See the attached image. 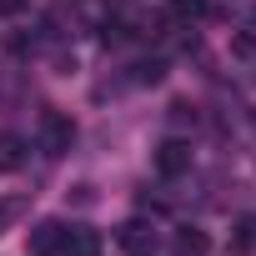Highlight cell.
Wrapping results in <instances>:
<instances>
[{"instance_id": "6da1fadb", "label": "cell", "mask_w": 256, "mask_h": 256, "mask_svg": "<svg viewBox=\"0 0 256 256\" xmlns=\"http://www.w3.org/2000/svg\"><path fill=\"white\" fill-rule=\"evenodd\" d=\"M36 141H40L46 156H66V151L76 146V120L60 116V110H46V116H40V136H36Z\"/></svg>"}, {"instance_id": "7a4b0ae2", "label": "cell", "mask_w": 256, "mask_h": 256, "mask_svg": "<svg viewBox=\"0 0 256 256\" xmlns=\"http://www.w3.org/2000/svg\"><path fill=\"white\" fill-rule=\"evenodd\" d=\"M116 241H120L126 256H156V251H161V231H156L151 221H126V226L116 231Z\"/></svg>"}, {"instance_id": "3957f363", "label": "cell", "mask_w": 256, "mask_h": 256, "mask_svg": "<svg viewBox=\"0 0 256 256\" xmlns=\"http://www.w3.org/2000/svg\"><path fill=\"white\" fill-rule=\"evenodd\" d=\"M156 171H161V176H186V171H191V141L166 136V141L156 146Z\"/></svg>"}, {"instance_id": "277c9868", "label": "cell", "mask_w": 256, "mask_h": 256, "mask_svg": "<svg viewBox=\"0 0 256 256\" xmlns=\"http://www.w3.org/2000/svg\"><path fill=\"white\" fill-rule=\"evenodd\" d=\"M60 246H66V221H40L30 231V251L36 256H60Z\"/></svg>"}, {"instance_id": "5b68a950", "label": "cell", "mask_w": 256, "mask_h": 256, "mask_svg": "<svg viewBox=\"0 0 256 256\" xmlns=\"http://www.w3.org/2000/svg\"><path fill=\"white\" fill-rule=\"evenodd\" d=\"M60 256H100V236L90 226H66V246Z\"/></svg>"}, {"instance_id": "8992f818", "label": "cell", "mask_w": 256, "mask_h": 256, "mask_svg": "<svg viewBox=\"0 0 256 256\" xmlns=\"http://www.w3.org/2000/svg\"><path fill=\"white\" fill-rule=\"evenodd\" d=\"M26 166V141L16 131H0V171H20Z\"/></svg>"}, {"instance_id": "52a82bcc", "label": "cell", "mask_w": 256, "mask_h": 256, "mask_svg": "<svg viewBox=\"0 0 256 256\" xmlns=\"http://www.w3.org/2000/svg\"><path fill=\"white\" fill-rule=\"evenodd\" d=\"M131 80H136V86H161V80H166V60H161V56L136 60V66H131Z\"/></svg>"}, {"instance_id": "ba28073f", "label": "cell", "mask_w": 256, "mask_h": 256, "mask_svg": "<svg viewBox=\"0 0 256 256\" xmlns=\"http://www.w3.org/2000/svg\"><path fill=\"white\" fill-rule=\"evenodd\" d=\"M206 251H211V236H206V231L186 226V231L176 236V256H206Z\"/></svg>"}, {"instance_id": "9c48e42d", "label": "cell", "mask_w": 256, "mask_h": 256, "mask_svg": "<svg viewBox=\"0 0 256 256\" xmlns=\"http://www.w3.org/2000/svg\"><path fill=\"white\" fill-rule=\"evenodd\" d=\"M231 56H236V60H256V26L231 30Z\"/></svg>"}, {"instance_id": "30bf717a", "label": "cell", "mask_w": 256, "mask_h": 256, "mask_svg": "<svg viewBox=\"0 0 256 256\" xmlns=\"http://www.w3.org/2000/svg\"><path fill=\"white\" fill-rule=\"evenodd\" d=\"M171 16L176 20H201L206 16V0H171Z\"/></svg>"}, {"instance_id": "8fae6325", "label": "cell", "mask_w": 256, "mask_h": 256, "mask_svg": "<svg viewBox=\"0 0 256 256\" xmlns=\"http://www.w3.org/2000/svg\"><path fill=\"white\" fill-rule=\"evenodd\" d=\"M201 116H196V106L191 100H171V126H196Z\"/></svg>"}, {"instance_id": "7c38bea8", "label": "cell", "mask_w": 256, "mask_h": 256, "mask_svg": "<svg viewBox=\"0 0 256 256\" xmlns=\"http://www.w3.org/2000/svg\"><path fill=\"white\" fill-rule=\"evenodd\" d=\"M241 246H256V216L241 221Z\"/></svg>"}, {"instance_id": "4fadbf2b", "label": "cell", "mask_w": 256, "mask_h": 256, "mask_svg": "<svg viewBox=\"0 0 256 256\" xmlns=\"http://www.w3.org/2000/svg\"><path fill=\"white\" fill-rule=\"evenodd\" d=\"M246 110H256V76L246 80Z\"/></svg>"}, {"instance_id": "5bb4252c", "label": "cell", "mask_w": 256, "mask_h": 256, "mask_svg": "<svg viewBox=\"0 0 256 256\" xmlns=\"http://www.w3.org/2000/svg\"><path fill=\"white\" fill-rule=\"evenodd\" d=\"M20 6H26V0H0V10H6V16H16Z\"/></svg>"}]
</instances>
